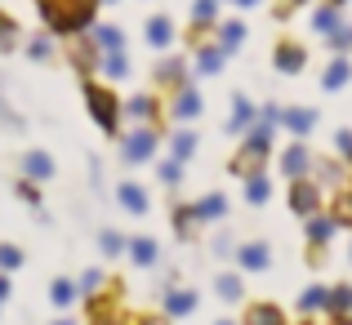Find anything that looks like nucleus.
<instances>
[{"label":"nucleus","instance_id":"26","mask_svg":"<svg viewBox=\"0 0 352 325\" xmlns=\"http://www.w3.org/2000/svg\"><path fill=\"white\" fill-rule=\"evenodd\" d=\"M98 41H103L107 49H120V36L112 32V27H98Z\"/></svg>","mask_w":352,"mask_h":325},{"label":"nucleus","instance_id":"21","mask_svg":"<svg viewBox=\"0 0 352 325\" xmlns=\"http://www.w3.org/2000/svg\"><path fill=\"white\" fill-rule=\"evenodd\" d=\"M103 67H107V76H125V58H120L116 49L107 54V63H103Z\"/></svg>","mask_w":352,"mask_h":325},{"label":"nucleus","instance_id":"31","mask_svg":"<svg viewBox=\"0 0 352 325\" xmlns=\"http://www.w3.org/2000/svg\"><path fill=\"white\" fill-rule=\"evenodd\" d=\"M263 197H267V183L254 179V183H250V201H263Z\"/></svg>","mask_w":352,"mask_h":325},{"label":"nucleus","instance_id":"14","mask_svg":"<svg viewBox=\"0 0 352 325\" xmlns=\"http://www.w3.org/2000/svg\"><path fill=\"white\" fill-rule=\"evenodd\" d=\"M152 258H156V245L147 236H138L134 240V263H152Z\"/></svg>","mask_w":352,"mask_h":325},{"label":"nucleus","instance_id":"2","mask_svg":"<svg viewBox=\"0 0 352 325\" xmlns=\"http://www.w3.org/2000/svg\"><path fill=\"white\" fill-rule=\"evenodd\" d=\"M89 111H94V120H98L103 129H116V98L107 94V89L89 85Z\"/></svg>","mask_w":352,"mask_h":325},{"label":"nucleus","instance_id":"10","mask_svg":"<svg viewBox=\"0 0 352 325\" xmlns=\"http://www.w3.org/2000/svg\"><path fill=\"white\" fill-rule=\"evenodd\" d=\"M147 41H152V45L170 41V18H152V23H147Z\"/></svg>","mask_w":352,"mask_h":325},{"label":"nucleus","instance_id":"25","mask_svg":"<svg viewBox=\"0 0 352 325\" xmlns=\"http://www.w3.org/2000/svg\"><path fill=\"white\" fill-rule=\"evenodd\" d=\"M223 63H219V49H206L201 54V71H219Z\"/></svg>","mask_w":352,"mask_h":325},{"label":"nucleus","instance_id":"34","mask_svg":"<svg viewBox=\"0 0 352 325\" xmlns=\"http://www.w3.org/2000/svg\"><path fill=\"white\" fill-rule=\"evenodd\" d=\"M197 18H214V0H197Z\"/></svg>","mask_w":352,"mask_h":325},{"label":"nucleus","instance_id":"4","mask_svg":"<svg viewBox=\"0 0 352 325\" xmlns=\"http://www.w3.org/2000/svg\"><path fill=\"white\" fill-rule=\"evenodd\" d=\"M290 205L299 210V214H312V210H317V188H312V183H294Z\"/></svg>","mask_w":352,"mask_h":325},{"label":"nucleus","instance_id":"22","mask_svg":"<svg viewBox=\"0 0 352 325\" xmlns=\"http://www.w3.org/2000/svg\"><path fill=\"white\" fill-rule=\"evenodd\" d=\"M219 294H223V299H236V294H241V281H236V276H223V281H219Z\"/></svg>","mask_w":352,"mask_h":325},{"label":"nucleus","instance_id":"24","mask_svg":"<svg viewBox=\"0 0 352 325\" xmlns=\"http://www.w3.org/2000/svg\"><path fill=\"white\" fill-rule=\"evenodd\" d=\"M192 147H197V138H192V134H179V138H174V156H188Z\"/></svg>","mask_w":352,"mask_h":325},{"label":"nucleus","instance_id":"36","mask_svg":"<svg viewBox=\"0 0 352 325\" xmlns=\"http://www.w3.org/2000/svg\"><path fill=\"white\" fill-rule=\"evenodd\" d=\"M129 111H134V116H152V103H147V98H138V103H129Z\"/></svg>","mask_w":352,"mask_h":325},{"label":"nucleus","instance_id":"27","mask_svg":"<svg viewBox=\"0 0 352 325\" xmlns=\"http://www.w3.org/2000/svg\"><path fill=\"white\" fill-rule=\"evenodd\" d=\"M339 223H352V197H339V210H335Z\"/></svg>","mask_w":352,"mask_h":325},{"label":"nucleus","instance_id":"28","mask_svg":"<svg viewBox=\"0 0 352 325\" xmlns=\"http://www.w3.org/2000/svg\"><path fill=\"white\" fill-rule=\"evenodd\" d=\"M179 174H183L179 161H165V165H161V179H165V183H179Z\"/></svg>","mask_w":352,"mask_h":325},{"label":"nucleus","instance_id":"42","mask_svg":"<svg viewBox=\"0 0 352 325\" xmlns=\"http://www.w3.org/2000/svg\"><path fill=\"white\" fill-rule=\"evenodd\" d=\"M241 5H254V0H241Z\"/></svg>","mask_w":352,"mask_h":325},{"label":"nucleus","instance_id":"20","mask_svg":"<svg viewBox=\"0 0 352 325\" xmlns=\"http://www.w3.org/2000/svg\"><path fill=\"white\" fill-rule=\"evenodd\" d=\"M192 303H197V299H192L188 290H174L170 294V312H192Z\"/></svg>","mask_w":352,"mask_h":325},{"label":"nucleus","instance_id":"11","mask_svg":"<svg viewBox=\"0 0 352 325\" xmlns=\"http://www.w3.org/2000/svg\"><path fill=\"white\" fill-rule=\"evenodd\" d=\"M281 165H285V170H290V174H303V170H308V152H303V147H290Z\"/></svg>","mask_w":352,"mask_h":325},{"label":"nucleus","instance_id":"29","mask_svg":"<svg viewBox=\"0 0 352 325\" xmlns=\"http://www.w3.org/2000/svg\"><path fill=\"white\" fill-rule=\"evenodd\" d=\"M18 258H23V254H18V249L0 245V267H18Z\"/></svg>","mask_w":352,"mask_h":325},{"label":"nucleus","instance_id":"15","mask_svg":"<svg viewBox=\"0 0 352 325\" xmlns=\"http://www.w3.org/2000/svg\"><path fill=\"white\" fill-rule=\"evenodd\" d=\"M201 103H197V94H179V103H174V116H197Z\"/></svg>","mask_w":352,"mask_h":325},{"label":"nucleus","instance_id":"17","mask_svg":"<svg viewBox=\"0 0 352 325\" xmlns=\"http://www.w3.org/2000/svg\"><path fill=\"white\" fill-rule=\"evenodd\" d=\"M285 120H290V129H294V134H308V129H312V111H290Z\"/></svg>","mask_w":352,"mask_h":325},{"label":"nucleus","instance_id":"13","mask_svg":"<svg viewBox=\"0 0 352 325\" xmlns=\"http://www.w3.org/2000/svg\"><path fill=\"white\" fill-rule=\"evenodd\" d=\"M241 263H245V267H263L267 263V249L263 245H245V249H241Z\"/></svg>","mask_w":352,"mask_h":325},{"label":"nucleus","instance_id":"40","mask_svg":"<svg viewBox=\"0 0 352 325\" xmlns=\"http://www.w3.org/2000/svg\"><path fill=\"white\" fill-rule=\"evenodd\" d=\"M143 325H165V321H156V317H152V321H143Z\"/></svg>","mask_w":352,"mask_h":325},{"label":"nucleus","instance_id":"1","mask_svg":"<svg viewBox=\"0 0 352 325\" xmlns=\"http://www.w3.org/2000/svg\"><path fill=\"white\" fill-rule=\"evenodd\" d=\"M89 14H94V0H45V18L54 32H76L89 23Z\"/></svg>","mask_w":352,"mask_h":325},{"label":"nucleus","instance_id":"38","mask_svg":"<svg viewBox=\"0 0 352 325\" xmlns=\"http://www.w3.org/2000/svg\"><path fill=\"white\" fill-rule=\"evenodd\" d=\"M339 147H344V152L352 156V134H339Z\"/></svg>","mask_w":352,"mask_h":325},{"label":"nucleus","instance_id":"41","mask_svg":"<svg viewBox=\"0 0 352 325\" xmlns=\"http://www.w3.org/2000/svg\"><path fill=\"white\" fill-rule=\"evenodd\" d=\"M335 325H352V321H335Z\"/></svg>","mask_w":352,"mask_h":325},{"label":"nucleus","instance_id":"18","mask_svg":"<svg viewBox=\"0 0 352 325\" xmlns=\"http://www.w3.org/2000/svg\"><path fill=\"white\" fill-rule=\"evenodd\" d=\"M197 214H201V218H219V214H223V197L201 201V205H197Z\"/></svg>","mask_w":352,"mask_h":325},{"label":"nucleus","instance_id":"7","mask_svg":"<svg viewBox=\"0 0 352 325\" xmlns=\"http://www.w3.org/2000/svg\"><path fill=\"white\" fill-rule=\"evenodd\" d=\"M245 325H285V321H281V312H276V308H267V303H258V308H250Z\"/></svg>","mask_w":352,"mask_h":325},{"label":"nucleus","instance_id":"35","mask_svg":"<svg viewBox=\"0 0 352 325\" xmlns=\"http://www.w3.org/2000/svg\"><path fill=\"white\" fill-rule=\"evenodd\" d=\"M67 299H72V285L58 281V285H54V303H67Z\"/></svg>","mask_w":352,"mask_h":325},{"label":"nucleus","instance_id":"43","mask_svg":"<svg viewBox=\"0 0 352 325\" xmlns=\"http://www.w3.org/2000/svg\"><path fill=\"white\" fill-rule=\"evenodd\" d=\"M219 325H232V321H219Z\"/></svg>","mask_w":352,"mask_h":325},{"label":"nucleus","instance_id":"5","mask_svg":"<svg viewBox=\"0 0 352 325\" xmlns=\"http://www.w3.org/2000/svg\"><path fill=\"white\" fill-rule=\"evenodd\" d=\"M125 156H129V161H143V156H152V134H147V129H138L134 138H125Z\"/></svg>","mask_w":352,"mask_h":325},{"label":"nucleus","instance_id":"23","mask_svg":"<svg viewBox=\"0 0 352 325\" xmlns=\"http://www.w3.org/2000/svg\"><path fill=\"white\" fill-rule=\"evenodd\" d=\"M326 299H330L326 290H308L303 294V308H326Z\"/></svg>","mask_w":352,"mask_h":325},{"label":"nucleus","instance_id":"37","mask_svg":"<svg viewBox=\"0 0 352 325\" xmlns=\"http://www.w3.org/2000/svg\"><path fill=\"white\" fill-rule=\"evenodd\" d=\"M103 249H107V254H116V249H120V236H116V232H107V236H103Z\"/></svg>","mask_w":352,"mask_h":325},{"label":"nucleus","instance_id":"44","mask_svg":"<svg viewBox=\"0 0 352 325\" xmlns=\"http://www.w3.org/2000/svg\"><path fill=\"white\" fill-rule=\"evenodd\" d=\"M58 325H67V321H58Z\"/></svg>","mask_w":352,"mask_h":325},{"label":"nucleus","instance_id":"6","mask_svg":"<svg viewBox=\"0 0 352 325\" xmlns=\"http://www.w3.org/2000/svg\"><path fill=\"white\" fill-rule=\"evenodd\" d=\"M299 63H303L299 45H276V67L281 71H299Z\"/></svg>","mask_w":352,"mask_h":325},{"label":"nucleus","instance_id":"32","mask_svg":"<svg viewBox=\"0 0 352 325\" xmlns=\"http://www.w3.org/2000/svg\"><path fill=\"white\" fill-rule=\"evenodd\" d=\"M308 232H312V236H317V240H326V236H330V223H326V218H317V223H312Z\"/></svg>","mask_w":352,"mask_h":325},{"label":"nucleus","instance_id":"33","mask_svg":"<svg viewBox=\"0 0 352 325\" xmlns=\"http://www.w3.org/2000/svg\"><path fill=\"white\" fill-rule=\"evenodd\" d=\"M241 41V23H228V32H223V45H236Z\"/></svg>","mask_w":352,"mask_h":325},{"label":"nucleus","instance_id":"39","mask_svg":"<svg viewBox=\"0 0 352 325\" xmlns=\"http://www.w3.org/2000/svg\"><path fill=\"white\" fill-rule=\"evenodd\" d=\"M5 294H9V281H0V299H5Z\"/></svg>","mask_w":352,"mask_h":325},{"label":"nucleus","instance_id":"16","mask_svg":"<svg viewBox=\"0 0 352 325\" xmlns=\"http://www.w3.org/2000/svg\"><path fill=\"white\" fill-rule=\"evenodd\" d=\"M326 303H330V312H344V308H352V290H348V285H339Z\"/></svg>","mask_w":352,"mask_h":325},{"label":"nucleus","instance_id":"12","mask_svg":"<svg viewBox=\"0 0 352 325\" xmlns=\"http://www.w3.org/2000/svg\"><path fill=\"white\" fill-rule=\"evenodd\" d=\"M14 41H18L14 18H5V14H0V54H5V49H14Z\"/></svg>","mask_w":352,"mask_h":325},{"label":"nucleus","instance_id":"30","mask_svg":"<svg viewBox=\"0 0 352 325\" xmlns=\"http://www.w3.org/2000/svg\"><path fill=\"white\" fill-rule=\"evenodd\" d=\"M317 32H335V14H330V9L317 14Z\"/></svg>","mask_w":352,"mask_h":325},{"label":"nucleus","instance_id":"9","mask_svg":"<svg viewBox=\"0 0 352 325\" xmlns=\"http://www.w3.org/2000/svg\"><path fill=\"white\" fill-rule=\"evenodd\" d=\"M120 205L125 210H147V197H143V188H134V183H125V188H120Z\"/></svg>","mask_w":352,"mask_h":325},{"label":"nucleus","instance_id":"19","mask_svg":"<svg viewBox=\"0 0 352 325\" xmlns=\"http://www.w3.org/2000/svg\"><path fill=\"white\" fill-rule=\"evenodd\" d=\"M348 80V63H335V67L326 71V89H339Z\"/></svg>","mask_w":352,"mask_h":325},{"label":"nucleus","instance_id":"3","mask_svg":"<svg viewBox=\"0 0 352 325\" xmlns=\"http://www.w3.org/2000/svg\"><path fill=\"white\" fill-rule=\"evenodd\" d=\"M258 165H263V143H250L245 152L232 161V170L236 174H258Z\"/></svg>","mask_w":352,"mask_h":325},{"label":"nucleus","instance_id":"8","mask_svg":"<svg viewBox=\"0 0 352 325\" xmlns=\"http://www.w3.org/2000/svg\"><path fill=\"white\" fill-rule=\"evenodd\" d=\"M27 174H32V179H50V174H54V161L45 152H32V156H27Z\"/></svg>","mask_w":352,"mask_h":325}]
</instances>
